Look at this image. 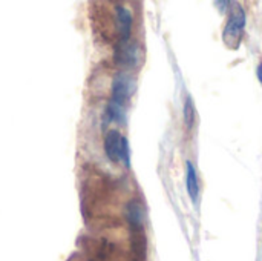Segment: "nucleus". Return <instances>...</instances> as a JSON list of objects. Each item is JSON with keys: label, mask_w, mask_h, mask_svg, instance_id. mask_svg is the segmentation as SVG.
<instances>
[{"label": "nucleus", "mask_w": 262, "mask_h": 261, "mask_svg": "<svg viewBox=\"0 0 262 261\" xmlns=\"http://www.w3.org/2000/svg\"><path fill=\"white\" fill-rule=\"evenodd\" d=\"M104 154L112 163H123L124 168H130V149L129 142L118 129H109L104 137Z\"/></svg>", "instance_id": "1"}, {"label": "nucleus", "mask_w": 262, "mask_h": 261, "mask_svg": "<svg viewBox=\"0 0 262 261\" xmlns=\"http://www.w3.org/2000/svg\"><path fill=\"white\" fill-rule=\"evenodd\" d=\"M114 60L120 68L124 69H135L143 62V49L137 40H123L115 45L114 49Z\"/></svg>", "instance_id": "2"}, {"label": "nucleus", "mask_w": 262, "mask_h": 261, "mask_svg": "<svg viewBox=\"0 0 262 261\" xmlns=\"http://www.w3.org/2000/svg\"><path fill=\"white\" fill-rule=\"evenodd\" d=\"M137 91V80L127 71H118L111 85V102L126 108L129 100Z\"/></svg>", "instance_id": "3"}, {"label": "nucleus", "mask_w": 262, "mask_h": 261, "mask_svg": "<svg viewBox=\"0 0 262 261\" xmlns=\"http://www.w3.org/2000/svg\"><path fill=\"white\" fill-rule=\"evenodd\" d=\"M246 29V12L241 8V5L235 6L229 15L227 25L223 32V40L230 49H236L241 45V40L244 37Z\"/></svg>", "instance_id": "4"}, {"label": "nucleus", "mask_w": 262, "mask_h": 261, "mask_svg": "<svg viewBox=\"0 0 262 261\" xmlns=\"http://www.w3.org/2000/svg\"><path fill=\"white\" fill-rule=\"evenodd\" d=\"M114 23L118 35V42L129 40L130 32H132V25H134V17L129 8L124 5H115L114 6Z\"/></svg>", "instance_id": "5"}, {"label": "nucleus", "mask_w": 262, "mask_h": 261, "mask_svg": "<svg viewBox=\"0 0 262 261\" xmlns=\"http://www.w3.org/2000/svg\"><path fill=\"white\" fill-rule=\"evenodd\" d=\"M124 217L130 229H141L144 223V206L138 198H132L124 206Z\"/></svg>", "instance_id": "6"}, {"label": "nucleus", "mask_w": 262, "mask_h": 261, "mask_svg": "<svg viewBox=\"0 0 262 261\" xmlns=\"http://www.w3.org/2000/svg\"><path fill=\"white\" fill-rule=\"evenodd\" d=\"M130 254L132 261H144L147 254V238L141 229H130Z\"/></svg>", "instance_id": "7"}, {"label": "nucleus", "mask_w": 262, "mask_h": 261, "mask_svg": "<svg viewBox=\"0 0 262 261\" xmlns=\"http://www.w3.org/2000/svg\"><path fill=\"white\" fill-rule=\"evenodd\" d=\"M104 123H126V108L121 105H117L114 102H107L106 111H104Z\"/></svg>", "instance_id": "8"}, {"label": "nucleus", "mask_w": 262, "mask_h": 261, "mask_svg": "<svg viewBox=\"0 0 262 261\" xmlns=\"http://www.w3.org/2000/svg\"><path fill=\"white\" fill-rule=\"evenodd\" d=\"M186 186H187V192L189 197L196 202L198 200V194H200V183H198V175L196 171L193 168V165L190 162H187V177H186Z\"/></svg>", "instance_id": "9"}, {"label": "nucleus", "mask_w": 262, "mask_h": 261, "mask_svg": "<svg viewBox=\"0 0 262 261\" xmlns=\"http://www.w3.org/2000/svg\"><path fill=\"white\" fill-rule=\"evenodd\" d=\"M184 123L187 129H192L195 123V108H193V102L190 97H187L184 103Z\"/></svg>", "instance_id": "10"}, {"label": "nucleus", "mask_w": 262, "mask_h": 261, "mask_svg": "<svg viewBox=\"0 0 262 261\" xmlns=\"http://www.w3.org/2000/svg\"><path fill=\"white\" fill-rule=\"evenodd\" d=\"M256 75H258V80H259V83H261V85H262V62H261V63H259V66H258Z\"/></svg>", "instance_id": "11"}]
</instances>
